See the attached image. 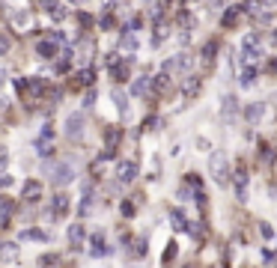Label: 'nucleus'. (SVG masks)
I'll list each match as a JSON object with an SVG mask.
<instances>
[{
    "instance_id": "obj_1",
    "label": "nucleus",
    "mask_w": 277,
    "mask_h": 268,
    "mask_svg": "<svg viewBox=\"0 0 277 268\" xmlns=\"http://www.w3.org/2000/svg\"><path fill=\"white\" fill-rule=\"evenodd\" d=\"M209 173H212V179H215L218 185H230V179H233V173H230V158H227L224 152H212V155H209Z\"/></svg>"
},
{
    "instance_id": "obj_2",
    "label": "nucleus",
    "mask_w": 277,
    "mask_h": 268,
    "mask_svg": "<svg viewBox=\"0 0 277 268\" xmlns=\"http://www.w3.org/2000/svg\"><path fill=\"white\" fill-rule=\"evenodd\" d=\"M51 182H54V185H69V182H75V164H72V161H57V164L51 167Z\"/></svg>"
},
{
    "instance_id": "obj_3",
    "label": "nucleus",
    "mask_w": 277,
    "mask_h": 268,
    "mask_svg": "<svg viewBox=\"0 0 277 268\" xmlns=\"http://www.w3.org/2000/svg\"><path fill=\"white\" fill-rule=\"evenodd\" d=\"M66 134H69L72 140H75V137H78V140L84 137V116H81V113H72V116L66 119Z\"/></svg>"
},
{
    "instance_id": "obj_4",
    "label": "nucleus",
    "mask_w": 277,
    "mask_h": 268,
    "mask_svg": "<svg viewBox=\"0 0 277 268\" xmlns=\"http://www.w3.org/2000/svg\"><path fill=\"white\" fill-rule=\"evenodd\" d=\"M66 212H69V194H54L51 197V215L66 218Z\"/></svg>"
},
{
    "instance_id": "obj_5",
    "label": "nucleus",
    "mask_w": 277,
    "mask_h": 268,
    "mask_svg": "<svg viewBox=\"0 0 277 268\" xmlns=\"http://www.w3.org/2000/svg\"><path fill=\"white\" fill-rule=\"evenodd\" d=\"M134 176H137V164H134V161H119L116 179H119V182H134Z\"/></svg>"
},
{
    "instance_id": "obj_6",
    "label": "nucleus",
    "mask_w": 277,
    "mask_h": 268,
    "mask_svg": "<svg viewBox=\"0 0 277 268\" xmlns=\"http://www.w3.org/2000/svg\"><path fill=\"white\" fill-rule=\"evenodd\" d=\"M24 200H30V203L42 200V182H36V179H27V182H24Z\"/></svg>"
},
{
    "instance_id": "obj_7",
    "label": "nucleus",
    "mask_w": 277,
    "mask_h": 268,
    "mask_svg": "<svg viewBox=\"0 0 277 268\" xmlns=\"http://www.w3.org/2000/svg\"><path fill=\"white\" fill-rule=\"evenodd\" d=\"M245 119H248L251 125H257V122L263 119V104H260V101H254V104H248V107H245Z\"/></svg>"
},
{
    "instance_id": "obj_8",
    "label": "nucleus",
    "mask_w": 277,
    "mask_h": 268,
    "mask_svg": "<svg viewBox=\"0 0 277 268\" xmlns=\"http://www.w3.org/2000/svg\"><path fill=\"white\" fill-rule=\"evenodd\" d=\"M36 54L45 57V60H54V57H57V45H54V42H39V45H36Z\"/></svg>"
},
{
    "instance_id": "obj_9",
    "label": "nucleus",
    "mask_w": 277,
    "mask_h": 268,
    "mask_svg": "<svg viewBox=\"0 0 277 268\" xmlns=\"http://www.w3.org/2000/svg\"><path fill=\"white\" fill-rule=\"evenodd\" d=\"M27 89H30L33 95H45V92H48V81H42V78H33V81H27Z\"/></svg>"
},
{
    "instance_id": "obj_10",
    "label": "nucleus",
    "mask_w": 277,
    "mask_h": 268,
    "mask_svg": "<svg viewBox=\"0 0 277 268\" xmlns=\"http://www.w3.org/2000/svg\"><path fill=\"white\" fill-rule=\"evenodd\" d=\"M84 239H87V233H84V227H81V224H72V227H69V242H72V245L78 248V245H81Z\"/></svg>"
},
{
    "instance_id": "obj_11",
    "label": "nucleus",
    "mask_w": 277,
    "mask_h": 268,
    "mask_svg": "<svg viewBox=\"0 0 277 268\" xmlns=\"http://www.w3.org/2000/svg\"><path fill=\"white\" fill-rule=\"evenodd\" d=\"M236 110H239V98H236V95H227V98H224V107H221V113H224V116H233Z\"/></svg>"
},
{
    "instance_id": "obj_12",
    "label": "nucleus",
    "mask_w": 277,
    "mask_h": 268,
    "mask_svg": "<svg viewBox=\"0 0 277 268\" xmlns=\"http://www.w3.org/2000/svg\"><path fill=\"white\" fill-rule=\"evenodd\" d=\"M236 21H239V6L227 9V12H224V18H221V24H224V27H236Z\"/></svg>"
},
{
    "instance_id": "obj_13",
    "label": "nucleus",
    "mask_w": 277,
    "mask_h": 268,
    "mask_svg": "<svg viewBox=\"0 0 277 268\" xmlns=\"http://www.w3.org/2000/svg\"><path fill=\"white\" fill-rule=\"evenodd\" d=\"M146 92H152V78H140L134 84V95H146Z\"/></svg>"
},
{
    "instance_id": "obj_14",
    "label": "nucleus",
    "mask_w": 277,
    "mask_h": 268,
    "mask_svg": "<svg viewBox=\"0 0 277 268\" xmlns=\"http://www.w3.org/2000/svg\"><path fill=\"white\" fill-rule=\"evenodd\" d=\"M182 89H185V95H194V92L200 89V78H194V75H188V81H185V87H182Z\"/></svg>"
},
{
    "instance_id": "obj_15",
    "label": "nucleus",
    "mask_w": 277,
    "mask_h": 268,
    "mask_svg": "<svg viewBox=\"0 0 277 268\" xmlns=\"http://www.w3.org/2000/svg\"><path fill=\"white\" fill-rule=\"evenodd\" d=\"M215 51H218V42H215V39H212V42H206V48H203V60H206V63H212V60H215Z\"/></svg>"
},
{
    "instance_id": "obj_16",
    "label": "nucleus",
    "mask_w": 277,
    "mask_h": 268,
    "mask_svg": "<svg viewBox=\"0 0 277 268\" xmlns=\"http://www.w3.org/2000/svg\"><path fill=\"white\" fill-rule=\"evenodd\" d=\"M104 254H107V248H104L101 236H92V257H104Z\"/></svg>"
},
{
    "instance_id": "obj_17",
    "label": "nucleus",
    "mask_w": 277,
    "mask_h": 268,
    "mask_svg": "<svg viewBox=\"0 0 277 268\" xmlns=\"http://www.w3.org/2000/svg\"><path fill=\"white\" fill-rule=\"evenodd\" d=\"M170 218H173V227H176V230H188V221H185V215H182V212H173Z\"/></svg>"
},
{
    "instance_id": "obj_18",
    "label": "nucleus",
    "mask_w": 277,
    "mask_h": 268,
    "mask_svg": "<svg viewBox=\"0 0 277 268\" xmlns=\"http://www.w3.org/2000/svg\"><path fill=\"white\" fill-rule=\"evenodd\" d=\"M78 84H81V87H90V84H92V69H84V72L78 75Z\"/></svg>"
},
{
    "instance_id": "obj_19",
    "label": "nucleus",
    "mask_w": 277,
    "mask_h": 268,
    "mask_svg": "<svg viewBox=\"0 0 277 268\" xmlns=\"http://www.w3.org/2000/svg\"><path fill=\"white\" fill-rule=\"evenodd\" d=\"M113 101H116V107H119V110L125 113V107H128V104H125V95H122L119 89H113Z\"/></svg>"
},
{
    "instance_id": "obj_20",
    "label": "nucleus",
    "mask_w": 277,
    "mask_h": 268,
    "mask_svg": "<svg viewBox=\"0 0 277 268\" xmlns=\"http://www.w3.org/2000/svg\"><path fill=\"white\" fill-rule=\"evenodd\" d=\"M24 239H36V242H45V233H42V230H24Z\"/></svg>"
},
{
    "instance_id": "obj_21",
    "label": "nucleus",
    "mask_w": 277,
    "mask_h": 268,
    "mask_svg": "<svg viewBox=\"0 0 277 268\" xmlns=\"http://www.w3.org/2000/svg\"><path fill=\"white\" fill-rule=\"evenodd\" d=\"M0 254H3L6 260H15V257H18V251H15V245H6V248H0Z\"/></svg>"
},
{
    "instance_id": "obj_22",
    "label": "nucleus",
    "mask_w": 277,
    "mask_h": 268,
    "mask_svg": "<svg viewBox=\"0 0 277 268\" xmlns=\"http://www.w3.org/2000/svg\"><path fill=\"white\" fill-rule=\"evenodd\" d=\"M173 257H176V245H173V242H170V248H167V251H164V263H170V260H173Z\"/></svg>"
},
{
    "instance_id": "obj_23",
    "label": "nucleus",
    "mask_w": 277,
    "mask_h": 268,
    "mask_svg": "<svg viewBox=\"0 0 277 268\" xmlns=\"http://www.w3.org/2000/svg\"><path fill=\"white\" fill-rule=\"evenodd\" d=\"M122 215L131 218V215H134V203H122Z\"/></svg>"
},
{
    "instance_id": "obj_24",
    "label": "nucleus",
    "mask_w": 277,
    "mask_h": 268,
    "mask_svg": "<svg viewBox=\"0 0 277 268\" xmlns=\"http://www.w3.org/2000/svg\"><path fill=\"white\" fill-rule=\"evenodd\" d=\"M122 45L131 51V48H137V39H134V36H125V42H122Z\"/></svg>"
},
{
    "instance_id": "obj_25",
    "label": "nucleus",
    "mask_w": 277,
    "mask_h": 268,
    "mask_svg": "<svg viewBox=\"0 0 277 268\" xmlns=\"http://www.w3.org/2000/svg\"><path fill=\"white\" fill-rule=\"evenodd\" d=\"M260 233H263V236H266V239H272V236H275V233H272V227H269V224H260Z\"/></svg>"
},
{
    "instance_id": "obj_26",
    "label": "nucleus",
    "mask_w": 277,
    "mask_h": 268,
    "mask_svg": "<svg viewBox=\"0 0 277 268\" xmlns=\"http://www.w3.org/2000/svg\"><path fill=\"white\" fill-rule=\"evenodd\" d=\"M9 51V39L6 36H0V54H6Z\"/></svg>"
},
{
    "instance_id": "obj_27",
    "label": "nucleus",
    "mask_w": 277,
    "mask_h": 268,
    "mask_svg": "<svg viewBox=\"0 0 277 268\" xmlns=\"http://www.w3.org/2000/svg\"><path fill=\"white\" fill-rule=\"evenodd\" d=\"M9 185H12V179L9 176H0V188H9Z\"/></svg>"
},
{
    "instance_id": "obj_28",
    "label": "nucleus",
    "mask_w": 277,
    "mask_h": 268,
    "mask_svg": "<svg viewBox=\"0 0 277 268\" xmlns=\"http://www.w3.org/2000/svg\"><path fill=\"white\" fill-rule=\"evenodd\" d=\"M6 158H9V155H6V149H3V146H0V167H3V164H6Z\"/></svg>"
},
{
    "instance_id": "obj_29",
    "label": "nucleus",
    "mask_w": 277,
    "mask_h": 268,
    "mask_svg": "<svg viewBox=\"0 0 277 268\" xmlns=\"http://www.w3.org/2000/svg\"><path fill=\"white\" fill-rule=\"evenodd\" d=\"M263 6H272V9H277V0H263Z\"/></svg>"
}]
</instances>
